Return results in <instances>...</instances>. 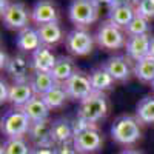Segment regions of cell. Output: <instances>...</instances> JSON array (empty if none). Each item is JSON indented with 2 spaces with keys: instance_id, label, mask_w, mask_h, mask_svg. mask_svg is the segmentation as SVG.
I'll use <instances>...</instances> for the list:
<instances>
[{
  "instance_id": "obj_1",
  "label": "cell",
  "mask_w": 154,
  "mask_h": 154,
  "mask_svg": "<svg viewBox=\"0 0 154 154\" xmlns=\"http://www.w3.org/2000/svg\"><path fill=\"white\" fill-rule=\"evenodd\" d=\"M111 137L116 143L123 145L125 148L133 146L142 137L139 119L131 114H122L116 117L111 125Z\"/></svg>"
},
{
  "instance_id": "obj_40",
  "label": "cell",
  "mask_w": 154,
  "mask_h": 154,
  "mask_svg": "<svg viewBox=\"0 0 154 154\" xmlns=\"http://www.w3.org/2000/svg\"><path fill=\"white\" fill-rule=\"evenodd\" d=\"M151 88H152V89H154V80H152V83H151Z\"/></svg>"
},
{
  "instance_id": "obj_29",
  "label": "cell",
  "mask_w": 154,
  "mask_h": 154,
  "mask_svg": "<svg viewBox=\"0 0 154 154\" xmlns=\"http://www.w3.org/2000/svg\"><path fill=\"white\" fill-rule=\"evenodd\" d=\"M123 31L128 37L130 35H143V34H148L151 31V25H149V20L136 14V17L130 22V25Z\"/></svg>"
},
{
  "instance_id": "obj_39",
  "label": "cell",
  "mask_w": 154,
  "mask_h": 154,
  "mask_svg": "<svg viewBox=\"0 0 154 154\" xmlns=\"http://www.w3.org/2000/svg\"><path fill=\"white\" fill-rule=\"evenodd\" d=\"M149 56L154 57V37H151V42H149Z\"/></svg>"
},
{
  "instance_id": "obj_3",
  "label": "cell",
  "mask_w": 154,
  "mask_h": 154,
  "mask_svg": "<svg viewBox=\"0 0 154 154\" xmlns=\"http://www.w3.org/2000/svg\"><path fill=\"white\" fill-rule=\"evenodd\" d=\"M100 8L97 0H72L68 6V17L75 28H86L99 19Z\"/></svg>"
},
{
  "instance_id": "obj_16",
  "label": "cell",
  "mask_w": 154,
  "mask_h": 154,
  "mask_svg": "<svg viewBox=\"0 0 154 154\" xmlns=\"http://www.w3.org/2000/svg\"><path fill=\"white\" fill-rule=\"evenodd\" d=\"M34 96L35 94H34V89H32L29 80L28 82H14L9 89L8 102L14 108H23Z\"/></svg>"
},
{
  "instance_id": "obj_18",
  "label": "cell",
  "mask_w": 154,
  "mask_h": 154,
  "mask_svg": "<svg viewBox=\"0 0 154 154\" xmlns=\"http://www.w3.org/2000/svg\"><path fill=\"white\" fill-rule=\"evenodd\" d=\"M16 45L20 51L23 53H34L35 49H38L42 46V40H40V35H38L37 28L32 26H26L25 29L17 32L16 37Z\"/></svg>"
},
{
  "instance_id": "obj_34",
  "label": "cell",
  "mask_w": 154,
  "mask_h": 154,
  "mask_svg": "<svg viewBox=\"0 0 154 154\" xmlns=\"http://www.w3.org/2000/svg\"><path fill=\"white\" fill-rule=\"evenodd\" d=\"M125 5H133V0H112L111 8H116V6H125ZM111 8H109V9H111Z\"/></svg>"
},
{
  "instance_id": "obj_5",
  "label": "cell",
  "mask_w": 154,
  "mask_h": 154,
  "mask_svg": "<svg viewBox=\"0 0 154 154\" xmlns=\"http://www.w3.org/2000/svg\"><path fill=\"white\" fill-rule=\"evenodd\" d=\"M125 31L119 26H116L109 20H105L100 23V26L96 32V43L106 51H116L126 45Z\"/></svg>"
},
{
  "instance_id": "obj_6",
  "label": "cell",
  "mask_w": 154,
  "mask_h": 154,
  "mask_svg": "<svg viewBox=\"0 0 154 154\" xmlns=\"http://www.w3.org/2000/svg\"><path fill=\"white\" fill-rule=\"evenodd\" d=\"M94 43H96V37L85 28H75L69 31L65 37V46L68 53L75 57L88 56L93 51Z\"/></svg>"
},
{
  "instance_id": "obj_20",
  "label": "cell",
  "mask_w": 154,
  "mask_h": 154,
  "mask_svg": "<svg viewBox=\"0 0 154 154\" xmlns=\"http://www.w3.org/2000/svg\"><path fill=\"white\" fill-rule=\"evenodd\" d=\"M22 109L29 117L31 122H38V120L49 119V111H51L48 108V105L45 103L43 97H40V96H34Z\"/></svg>"
},
{
  "instance_id": "obj_33",
  "label": "cell",
  "mask_w": 154,
  "mask_h": 154,
  "mask_svg": "<svg viewBox=\"0 0 154 154\" xmlns=\"http://www.w3.org/2000/svg\"><path fill=\"white\" fill-rule=\"evenodd\" d=\"M56 154H79V152H77V149L74 148L72 143H66V145L57 146V152Z\"/></svg>"
},
{
  "instance_id": "obj_23",
  "label": "cell",
  "mask_w": 154,
  "mask_h": 154,
  "mask_svg": "<svg viewBox=\"0 0 154 154\" xmlns=\"http://www.w3.org/2000/svg\"><path fill=\"white\" fill-rule=\"evenodd\" d=\"M37 31H38V35H40L42 45L49 46V48L60 43L63 38V31H62V26L59 25V22L40 25V26H37Z\"/></svg>"
},
{
  "instance_id": "obj_31",
  "label": "cell",
  "mask_w": 154,
  "mask_h": 154,
  "mask_svg": "<svg viewBox=\"0 0 154 154\" xmlns=\"http://www.w3.org/2000/svg\"><path fill=\"white\" fill-rule=\"evenodd\" d=\"M57 146L54 143H46V145H32L29 154H56Z\"/></svg>"
},
{
  "instance_id": "obj_9",
  "label": "cell",
  "mask_w": 154,
  "mask_h": 154,
  "mask_svg": "<svg viewBox=\"0 0 154 154\" xmlns=\"http://www.w3.org/2000/svg\"><path fill=\"white\" fill-rule=\"evenodd\" d=\"M63 86H65L69 99L75 102H82L94 93L91 80H89V74H85L82 71H77L68 82L63 83Z\"/></svg>"
},
{
  "instance_id": "obj_7",
  "label": "cell",
  "mask_w": 154,
  "mask_h": 154,
  "mask_svg": "<svg viewBox=\"0 0 154 154\" xmlns=\"http://www.w3.org/2000/svg\"><path fill=\"white\" fill-rule=\"evenodd\" d=\"M72 145L79 154H94L99 152L103 146V136L97 126H91L88 130L74 134Z\"/></svg>"
},
{
  "instance_id": "obj_30",
  "label": "cell",
  "mask_w": 154,
  "mask_h": 154,
  "mask_svg": "<svg viewBox=\"0 0 154 154\" xmlns=\"http://www.w3.org/2000/svg\"><path fill=\"white\" fill-rule=\"evenodd\" d=\"M136 14L146 20H154V0H140L136 6Z\"/></svg>"
},
{
  "instance_id": "obj_10",
  "label": "cell",
  "mask_w": 154,
  "mask_h": 154,
  "mask_svg": "<svg viewBox=\"0 0 154 154\" xmlns=\"http://www.w3.org/2000/svg\"><path fill=\"white\" fill-rule=\"evenodd\" d=\"M31 20L37 26L59 22V9L54 0H37L31 9Z\"/></svg>"
},
{
  "instance_id": "obj_19",
  "label": "cell",
  "mask_w": 154,
  "mask_h": 154,
  "mask_svg": "<svg viewBox=\"0 0 154 154\" xmlns=\"http://www.w3.org/2000/svg\"><path fill=\"white\" fill-rule=\"evenodd\" d=\"M77 71L79 69H77L72 57H69V56H59L53 71H51V74H53V77L56 79L57 83L63 85L65 82H68Z\"/></svg>"
},
{
  "instance_id": "obj_13",
  "label": "cell",
  "mask_w": 154,
  "mask_h": 154,
  "mask_svg": "<svg viewBox=\"0 0 154 154\" xmlns=\"http://www.w3.org/2000/svg\"><path fill=\"white\" fill-rule=\"evenodd\" d=\"M149 42H151L149 34L130 35L126 38V45H125L126 57L133 62H139L140 59L149 56Z\"/></svg>"
},
{
  "instance_id": "obj_24",
  "label": "cell",
  "mask_w": 154,
  "mask_h": 154,
  "mask_svg": "<svg viewBox=\"0 0 154 154\" xmlns=\"http://www.w3.org/2000/svg\"><path fill=\"white\" fill-rule=\"evenodd\" d=\"M29 83L34 89V94L40 96V97L45 96L46 93H49L51 89L57 85L56 79L53 77L51 72H37V71L32 72L31 79H29Z\"/></svg>"
},
{
  "instance_id": "obj_25",
  "label": "cell",
  "mask_w": 154,
  "mask_h": 154,
  "mask_svg": "<svg viewBox=\"0 0 154 154\" xmlns=\"http://www.w3.org/2000/svg\"><path fill=\"white\" fill-rule=\"evenodd\" d=\"M133 72L140 82L151 85L154 80V57L146 56L143 59H140L139 62H134Z\"/></svg>"
},
{
  "instance_id": "obj_2",
  "label": "cell",
  "mask_w": 154,
  "mask_h": 154,
  "mask_svg": "<svg viewBox=\"0 0 154 154\" xmlns=\"http://www.w3.org/2000/svg\"><path fill=\"white\" fill-rule=\"evenodd\" d=\"M109 105H108V97L105 93H93L89 97L80 102L77 117L86 120L91 125H97L100 120H103L108 114Z\"/></svg>"
},
{
  "instance_id": "obj_22",
  "label": "cell",
  "mask_w": 154,
  "mask_h": 154,
  "mask_svg": "<svg viewBox=\"0 0 154 154\" xmlns=\"http://www.w3.org/2000/svg\"><path fill=\"white\" fill-rule=\"evenodd\" d=\"M134 17H136V8L133 5L116 6L108 9V20L122 29H125Z\"/></svg>"
},
{
  "instance_id": "obj_17",
  "label": "cell",
  "mask_w": 154,
  "mask_h": 154,
  "mask_svg": "<svg viewBox=\"0 0 154 154\" xmlns=\"http://www.w3.org/2000/svg\"><path fill=\"white\" fill-rule=\"evenodd\" d=\"M51 130H53V120H49V119L38 120V122H31L29 131H28V139L32 142V145L53 143Z\"/></svg>"
},
{
  "instance_id": "obj_8",
  "label": "cell",
  "mask_w": 154,
  "mask_h": 154,
  "mask_svg": "<svg viewBox=\"0 0 154 154\" xmlns=\"http://www.w3.org/2000/svg\"><path fill=\"white\" fill-rule=\"evenodd\" d=\"M2 20L8 29L22 31L28 26L31 20V11L22 2H11L8 9L2 14Z\"/></svg>"
},
{
  "instance_id": "obj_14",
  "label": "cell",
  "mask_w": 154,
  "mask_h": 154,
  "mask_svg": "<svg viewBox=\"0 0 154 154\" xmlns=\"http://www.w3.org/2000/svg\"><path fill=\"white\" fill-rule=\"evenodd\" d=\"M51 139L56 146H62L66 143H72L74 139V128L72 120L66 117H59L53 120V130H51Z\"/></svg>"
},
{
  "instance_id": "obj_4",
  "label": "cell",
  "mask_w": 154,
  "mask_h": 154,
  "mask_svg": "<svg viewBox=\"0 0 154 154\" xmlns=\"http://www.w3.org/2000/svg\"><path fill=\"white\" fill-rule=\"evenodd\" d=\"M31 120L22 108H12L2 117V134L6 139H19L28 136Z\"/></svg>"
},
{
  "instance_id": "obj_27",
  "label": "cell",
  "mask_w": 154,
  "mask_h": 154,
  "mask_svg": "<svg viewBox=\"0 0 154 154\" xmlns=\"http://www.w3.org/2000/svg\"><path fill=\"white\" fill-rule=\"evenodd\" d=\"M42 97H43L45 103L48 105V108H49L51 111H53V109H60L62 106H65L66 100L69 99L65 86H63L62 83H57L49 93H46V94L42 96Z\"/></svg>"
},
{
  "instance_id": "obj_15",
  "label": "cell",
  "mask_w": 154,
  "mask_h": 154,
  "mask_svg": "<svg viewBox=\"0 0 154 154\" xmlns=\"http://www.w3.org/2000/svg\"><path fill=\"white\" fill-rule=\"evenodd\" d=\"M56 62H57V57L51 51V48L45 46V45H42L31 54L32 71H37V72H51L56 65Z\"/></svg>"
},
{
  "instance_id": "obj_35",
  "label": "cell",
  "mask_w": 154,
  "mask_h": 154,
  "mask_svg": "<svg viewBox=\"0 0 154 154\" xmlns=\"http://www.w3.org/2000/svg\"><path fill=\"white\" fill-rule=\"evenodd\" d=\"M0 60H2V62H0V68L5 69L6 65H8V62H9V57H8V54L5 53L3 49H2V54H0Z\"/></svg>"
},
{
  "instance_id": "obj_12",
  "label": "cell",
  "mask_w": 154,
  "mask_h": 154,
  "mask_svg": "<svg viewBox=\"0 0 154 154\" xmlns=\"http://www.w3.org/2000/svg\"><path fill=\"white\" fill-rule=\"evenodd\" d=\"M102 66L112 75L116 82H126L131 77L130 59L125 56H112L102 63Z\"/></svg>"
},
{
  "instance_id": "obj_11",
  "label": "cell",
  "mask_w": 154,
  "mask_h": 154,
  "mask_svg": "<svg viewBox=\"0 0 154 154\" xmlns=\"http://www.w3.org/2000/svg\"><path fill=\"white\" fill-rule=\"evenodd\" d=\"M32 69V65H31V60H28L26 57H23L20 54H16L9 57V62L5 68V71L8 72V75L11 77L14 82H28L31 79L29 74Z\"/></svg>"
},
{
  "instance_id": "obj_32",
  "label": "cell",
  "mask_w": 154,
  "mask_h": 154,
  "mask_svg": "<svg viewBox=\"0 0 154 154\" xmlns=\"http://www.w3.org/2000/svg\"><path fill=\"white\" fill-rule=\"evenodd\" d=\"M9 89H11V85H8V82L5 79L0 80V103H5L8 102V97H9Z\"/></svg>"
},
{
  "instance_id": "obj_28",
  "label": "cell",
  "mask_w": 154,
  "mask_h": 154,
  "mask_svg": "<svg viewBox=\"0 0 154 154\" xmlns=\"http://www.w3.org/2000/svg\"><path fill=\"white\" fill-rule=\"evenodd\" d=\"M31 146L25 137H19V139H6L2 148H0V154H29L31 152Z\"/></svg>"
},
{
  "instance_id": "obj_21",
  "label": "cell",
  "mask_w": 154,
  "mask_h": 154,
  "mask_svg": "<svg viewBox=\"0 0 154 154\" xmlns=\"http://www.w3.org/2000/svg\"><path fill=\"white\" fill-rule=\"evenodd\" d=\"M89 80H91L94 93H106V91H109V89L114 88V83H116L112 75L103 66L94 68L91 72H89Z\"/></svg>"
},
{
  "instance_id": "obj_38",
  "label": "cell",
  "mask_w": 154,
  "mask_h": 154,
  "mask_svg": "<svg viewBox=\"0 0 154 154\" xmlns=\"http://www.w3.org/2000/svg\"><path fill=\"white\" fill-rule=\"evenodd\" d=\"M97 2H99L100 6H106V8L109 9V8H111V3H112V0H97Z\"/></svg>"
},
{
  "instance_id": "obj_26",
  "label": "cell",
  "mask_w": 154,
  "mask_h": 154,
  "mask_svg": "<svg viewBox=\"0 0 154 154\" xmlns=\"http://www.w3.org/2000/svg\"><path fill=\"white\" fill-rule=\"evenodd\" d=\"M136 117L143 125H154V96H145L136 106Z\"/></svg>"
},
{
  "instance_id": "obj_37",
  "label": "cell",
  "mask_w": 154,
  "mask_h": 154,
  "mask_svg": "<svg viewBox=\"0 0 154 154\" xmlns=\"http://www.w3.org/2000/svg\"><path fill=\"white\" fill-rule=\"evenodd\" d=\"M9 0H0V12H2V14H3V12L8 9V6H9Z\"/></svg>"
},
{
  "instance_id": "obj_36",
  "label": "cell",
  "mask_w": 154,
  "mask_h": 154,
  "mask_svg": "<svg viewBox=\"0 0 154 154\" xmlns=\"http://www.w3.org/2000/svg\"><path fill=\"white\" fill-rule=\"evenodd\" d=\"M119 154H143L142 151H139L136 148H131V146H128V148H123Z\"/></svg>"
}]
</instances>
